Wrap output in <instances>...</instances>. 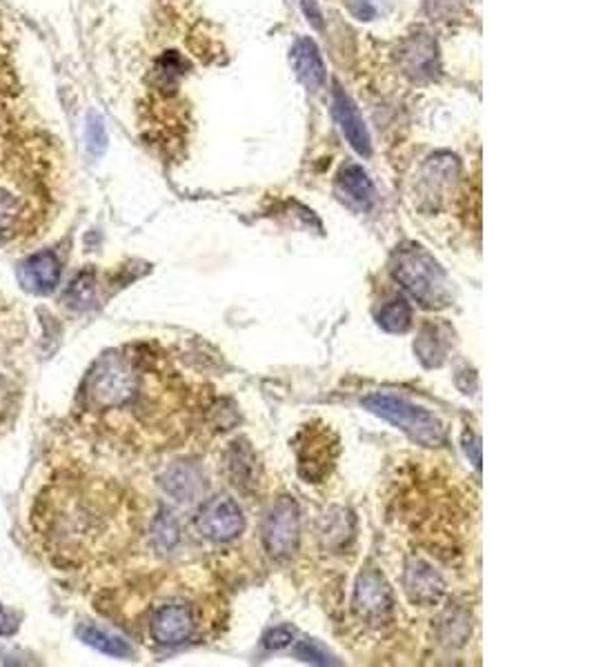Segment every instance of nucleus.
<instances>
[{
    "instance_id": "obj_1",
    "label": "nucleus",
    "mask_w": 594,
    "mask_h": 667,
    "mask_svg": "<svg viewBox=\"0 0 594 667\" xmlns=\"http://www.w3.org/2000/svg\"><path fill=\"white\" fill-rule=\"evenodd\" d=\"M394 281L425 310H443L450 305L452 294L447 276L439 261L419 243L396 247L390 263Z\"/></svg>"
},
{
    "instance_id": "obj_2",
    "label": "nucleus",
    "mask_w": 594,
    "mask_h": 667,
    "mask_svg": "<svg viewBox=\"0 0 594 667\" xmlns=\"http://www.w3.org/2000/svg\"><path fill=\"white\" fill-rule=\"evenodd\" d=\"M141 374L137 363L123 354H105L88 376L85 396L92 410H121L139 394Z\"/></svg>"
},
{
    "instance_id": "obj_3",
    "label": "nucleus",
    "mask_w": 594,
    "mask_h": 667,
    "mask_svg": "<svg viewBox=\"0 0 594 667\" xmlns=\"http://www.w3.org/2000/svg\"><path fill=\"white\" fill-rule=\"evenodd\" d=\"M363 407L392 423L423 447H439L445 443L443 423L425 407H419L405 398L390 394H372L363 398Z\"/></svg>"
},
{
    "instance_id": "obj_4",
    "label": "nucleus",
    "mask_w": 594,
    "mask_h": 667,
    "mask_svg": "<svg viewBox=\"0 0 594 667\" xmlns=\"http://www.w3.org/2000/svg\"><path fill=\"white\" fill-rule=\"evenodd\" d=\"M299 536H301L299 505L290 496H283L270 507L265 516L263 523L265 549L274 558H288L296 552Z\"/></svg>"
},
{
    "instance_id": "obj_5",
    "label": "nucleus",
    "mask_w": 594,
    "mask_h": 667,
    "mask_svg": "<svg viewBox=\"0 0 594 667\" xmlns=\"http://www.w3.org/2000/svg\"><path fill=\"white\" fill-rule=\"evenodd\" d=\"M197 527L205 538L214 543H228L243 532L245 516L234 498L217 496L201 507L197 516Z\"/></svg>"
},
{
    "instance_id": "obj_6",
    "label": "nucleus",
    "mask_w": 594,
    "mask_h": 667,
    "mask_svg": "<svg viewBox=\"0 0 594 667\" xmlns=\"http://www.w3.org/2000/svg\"><path fill=\"white\" fill-rule=\"evenodd\" d=\"M299 472L308 483H321L336 458V438L330 429H305L299 438Z\"/></svg>"
},
{
    "instance_id": "obj_7",
    "label": "nucleus",
    "mask_w": 594,
    "mask_h": 667,
    "mask_svg": "<svg viewBox=\"0 0 594 667\" xmlns=\"http://www.w3.org/2000/svg\"><path fill=\"white\" fill-rule=\"evenodd\" d=\"M392 607H394V596L385 576L379 569L372 567L365 569L356 580L354 612L363 620L379 625L392 614Z\"/></svg>"
},
{
    "instance_id": "obj_8",
    "label": "nucleus",
    "mask_w": 594,
    "mask_h": 667,
    "mask_svg": "<svg viewBox=\"0 0 594 667\" xmlns=\"http://www.w3.org/2000/svg\"><path fill=\"white\" fill-rule=\"evenodd\" d=\"M194 629H197V620L192 609L185 603H165L157 607L150 620L152 638L159 645H168V647L183 645L185 640L192 638Z\"/></svg>"
},
{
    "instance_id": "obj_9",
    "label": "nucleus",
    "mask_w": 594,
    "mask_h": 667,
    "mask_svg": "<svg viewBox=\"0 0 594 667\" xmlns=\"http://www.w3.org/2000/svg\"><path fill=\"white\" fill-rule=\"evenodd\" d=\"M403 587L407 598L423 607L436 605L445 594V580L441 578V574L421 558L407 563L403 574Z\"/></svg>"
},
{
    "instance_id": "obj_10",
    "label": "nucleus",
    "mask_w": 594,
    "mask_h": 667,
    "mask_svg": "<svg viewBox=\"0 0 594 667\" xmlns=\"http://www.w3.org/2000/svg\"><path fill=\"white\" fill-rule=\"evenodd\" d=\"M332 114H334V121L339 123L343 137L352 145V150L359 152L361 156H370L372 143H370L368 128H365L356 105L350 101V97L339 85L334 88V94H332Z\"/></svg>"
},
{
    "instance_id": "obj_11",
    "label": "nucleus",
    "mask_w": 594,
    "mask_h": 667,
    "mask_svg": "<svg viewBox=\"0 0 594 667\" xmlns=\"http://www.w3.org/2000/svg\"><path fill=\"white\" fill-rule=\"evenodd\" d=\"M19 281L32 294H50L61 281V261L52 252H39L21 263Z\"/></svg>"
},
{
    "instance_id": "obj_12",
    "label": "nucleus",
    "mask_w": 594,
    "mask_h": 667,
    "mask_svg": "<svg viewBox=\"0 0 594 667\" xmlns=\"http://www.w3.org/2000/svg\"><path fill=\"white\" fill-rule=\"evenodd\" d=\"M336 196L354 212H368L374 201V183L370 181L368 172L359 165H348L336 176Z\"/></svg>"
},
{
    "instance_id": "obj_13",
    "label": "nucleus",
    "mask_w": 594,
    "mask_h": 667,
    "mask_svg": "<svg viewBox=\"0 0 594 667\" xmlns=\"http://www.w3.org/2000/svg\"><path fill=\"white\" fill-rule=\"evenodd\" d=\"M161 485L177 503H194L205 492L203 474L192 463H174L163 474Z\"/></svg>"
},
{
    "instance_id": "obj_14",
    "label": "nucleus",
    "mask_w": 594,
    "mask_h": 667,
    "mask_svg": "<svg viewBox=\"0 0 594 667\" xmlns=\"http://www.w3.org/2000/svg\"><path fill=\"white\" fill-rule=\"evenodd\" d=\"M292 65L296 70V77L310 92H319L325 85V65L316 50V46L310 39H301L292 48Z\"/></svg>"
},
{
    "instance_id": "obj_15",
    "label": "nucleus",
    "mask_w": 594,
    "mask_h": 667,
    "mask_svg": "<svg viewBox=\"0 0 594 667\" xmlns=\"http://www.w3.org/2000/svg\"><path fill=\"white\" fill-rule=\"evenodd\" d=\"M450 350V341L443 334V330L439 325H423L419 332V338L414 343V352L419 356V361L425 367H439L445 361V354Z\"/></svg>"
},
{
    "instance_id": "obj_16",
    "label": "nucleus",
    "mask_w": 594,
    "mask_h": 667,
    "mask_svg": "<svg viewBox=\"0 0 594 667\" xmlns=\"http://www.w3.org/2000/svg\"><path fill=\"white\" fill-rule=\"evenodd\" d=\"M403 65L414 77H432L436 70V46L427 37H416L405 43Z\"/></svg>"
},
{
    "instance_id": "obj_17",
    "label": "nucleus",
    "mask_w": 594,
    "mask_h": 667,
    "mask_svg": "<svg viewBox=\"0 0 594 667\" xmlns=\"http://www.w3.org/2000/svg\"><path fill=\"white\" fill-rule=\"evenodd\" d=\"M79 636H81V640H85L88 645L97 647L99 651H103L108 656H114V658H130L132 656V647L123 638H119V636H114V634H110L101 627L81 625Z\"/></svg>"
},
{
    "instance_id": "obj_18",
    "label": "nucleus",
    "mask_w": 594,
    "mask_h": 667,
    "mask_svg": "<svg viewBox=\"0 0 594 667\" xmlns=\"http://www.w3.org/2000/svg\"><path fill=\"white\" fill-rule=\"evenodd\" d=\"M23 219V201L14 188L0 183V239L17 234Z\"/></svg>"
},
{
    "instance_id": "obj_19",
    "label": "nucleus",
    "mask_w": 594,
    "mask_h": 667,
    "mask_svg": "<svg viewBox=\"0 0 594 667\" xmlns=\"http://www.w3.org/2000/svg\"><path fill=\"white\" fill-rule=\"evenodd\" d=\"M381 330L390 332V334H403L410 330L412 325V307L403 301V299H396V301H390L376 316Z\"/></svg>"
},
{
    "instance_id": "obj_20",
    "label": "nucleus",
    "mask_w": 594,
    "mask_h": 667,
    "mask_svg": "<svg viewBox=\"0 0 594 667\" xmlns=\"http://www.w3.org/2000/svg\"><path fill=\"white\" fill-rule=\"evenodd\" d=\"M94 296H97V279L92 272H83L70 285L66 301H68V305H72L77 310H85L94 303Z\"/></svg>"
},
{
    "instance_id": "obj_21",
    "label": "nucleus",
    "mask_w": 594,
    "mask_h": 667,
    "mask_svg": "<svg viewBox=\"0 0 594 667\" xmlns=\"http://www.w3.org/2000/svg\"><path fill=\"white\" fill-rule=\"evenodd\" d=\"M230 467H232V478L236 485L243 487L245 483H250V478L254 474V456L245 447V443H234V447L230 452Z\"/></svg>"
},
{
    "instance_id": "obj_22",
    "label": "nucleus",
    "mask_w": 594,
    "mask_h": 667,
    "mask_svg": "<svg viewBox=\"0 0 594 667\" xmlns=\"http://www.w3.org/2000/svg\"><path fill=\"white\" fill-rule=\"evenodd\" d=\"M350 6L361 21H374L392 10L394 0H350Z\"/></svg>"
},
{
    "instance_id": "obj_23",
    "label": "nucleus",
    "mask_w": 594,
    "mask_h": 667,
    "mask_svg": "<svg viewBox=\"0 0 594 667\" xmlns=\"http://www.w3.org/2000/svg\"><path fill=\"white\" fill-rule=\"evenodd\" d=\"M294 654L305 660V663H316V665H330L334 663L332 656L316 643V640H301L296 647H294Z\"/></svg>"
},
{
    "instance_id": "obj_24",
    "label": "nucleus",
    "mask_w": 594,
    "mask_h": 667,
    "mask_svg": "<svg viewBox=\"0 0 594 667\" xmlns=\"http://www.w3.org/2000/svg\"><path fill=\"white\" fill-rule=\"evenodd\" d=\"M88 145L92 154H103V150L108 148V134H105V125L101 121V117L92 114L88 121Z\"/></svg>"
},
{
    "instance_id": "obj_25",
    "label": "nucleus",
    "mask_w": 594,
    "mask_h": 667,
    "mask_svg": "<svg viewBox=\"0 0 594 667\" xmlns=\"http://www.w3.org/2000/svg\"><path fill=\"white\" fill-rule=\"evenodd\" d=\"M294 640V631L290 629V627H274V629H270L268 634H265V638H263V645L268 647V649H283V647H288L290 643Z\"/></svg>"
},
{
    "instance_id": "obj_26",
    "label": "nucleus",
    "mask_w": 594,
    "mask_h": 667,
    "mask_svg": "<svg viewBox=\"0 0 594 667\" xmlns=\"http://www.w3.org/2000/svg\"><path fill=\"white\" fill-rule=\"evenodd\" d=\"M177 534H179V529H177V523H174L172 518H163V521L159 523L157 538H159L163 545L170 547V545L177 540Z\"/></svg>"
},
{
    "instance_id": "obj_27",
    "label": "nucleus",
    "mask_w": 594,
    "mask_h": 667,
    "mask_svg": "<svg viewBox=\"0 0 594 667\" xmlns=\"http://www.w3.org/2000/svg\"><path fill=\"white\" fill-rule=\"evenodd\" d=\"M19 629V620L14 614H10L3 605H0V636H10Z\"/></svg>"
},
{
    "instance_id": "obj_28",
    "label": "nucleus",
    "mask_w": 594,
    "mask_h": 667,
    "mask_svg": "<svg viewBox=\"0 0 594 667\" xmlns=\"http://www.w3.org/2000/svg\"><path fill=\"white\" fill-rule=\"evenodd\" d=\"M0 394H3V378H0Z\"/></svg>"
}]
</instances>
